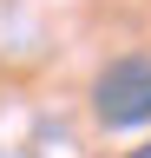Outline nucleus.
Segmentation results:
<instances>
[{
	"instance_id": "nucleus-1",
	"label": "nucleus",
	"mask_w": 151,
	"mask_h": 158,
	"mask_svg": "<svg viewBox=\"0 0 151 158\" xmlns=\"http://www.w3.org/2000/svg\"><path fill=\"white\" fill-rule=\"evenodd\" d=\"M92 112L112 132H131L151 118V53H125L92 79Z\"/></svg>"
},
{
	"instance_id": "nucleus-2",
	"label": "nucleus",
	"mask_w": 151,
	"mask_h": 158,
	"mask_svg": "<svg viewBox=\"0 0 151 158\" xmlns=\"http://www.w3.org/2000/svg\"><path fill=\"white\" fill-rule=\"evenodd\" d=\"M125 158H151V138H145V145H131V152H125Z\"/></svg>"
}]
</instances>
